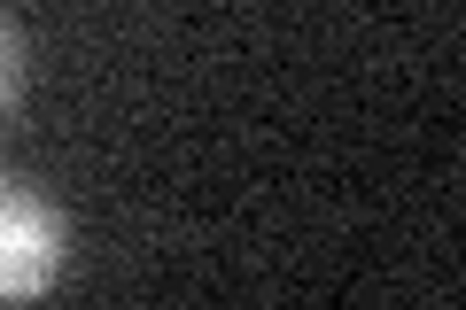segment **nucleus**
<instances>
[{"instance_id":"2","label":"nucleus","mask_w":466,"mask_h":310,"mask_svg":"<svg viewBox=\"0 0 466 310\" xmlns=\"http://www.w3.org/2000/svg\"><path fill=\"white\" fill-rule=\"evenodd\" d=\"M16 101H24V32L8 16V0H0V125L16 116Z\"/></svg>"},{"instance_id":"1","label":"nucleus","mask_w":466,"mask_h":310,"mask_svg":"<svg viewBox=\"0 0 466 310\" xmlns=\"http://www.w3.org/2000/svg\"><path fill=\"white\" fill-rule=\"evenodd\" d=\"M63 256H70L63 210L32 179L0 171V303H39L63 279Z\"/></svg>"}]
</instances>
